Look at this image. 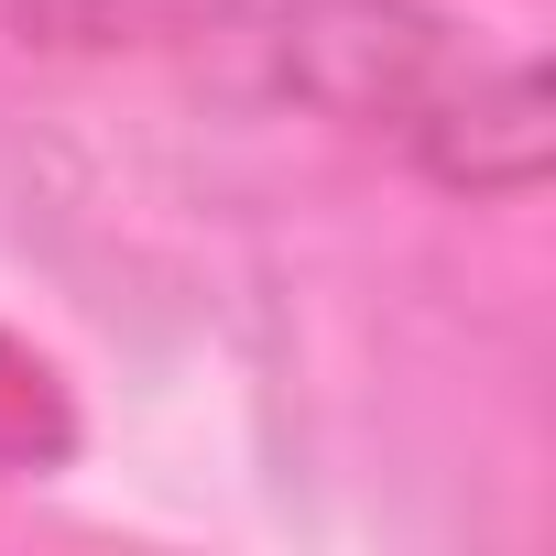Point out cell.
Segmentation results:
<instances>
[{
  "label": "cell",
  "instance_id": "6da1fadb",
  "mask_svg": "<svg viewBox=\"0 0 556 556\" xmlns=\"http://www.w3.org/2000/svg\"><path fill=\"white\" fill-rule=\"evenodd\" d=\"M480 45L426 12V0H295L273 23V77H285L306 110L350 121V131H382V142H426V121L469 88Z\"/></svg>",
  "mask_w": 556,
  "mask_h": 556
},
{
  "label": "cell",
  "instance_id": "7a4b0ae2",
  "mask_svg": "<svg viewBox=\"0 0 556 556\" xmlns=\"http://www.w3.org/2000/svg\"><path fill=\"white\" fill-rule=\"evenodd\" d=\"M426 186H447V197H534L545 186V77H534V55H480L469 66V88L426 121V142L404 153Z\"/></svg>",
  "mask_w": 556,
  "mask_h": 556
},
{
  "label": "cell",
  "instance_id": "3957f363",
  "mask_svg": "<svg viewBox=\"0 0 556 556\" xmlns=\"http://www.w3.org/2000/svg\"><path fill=\"white\" fill-rule=\"evenodd\" d=\"M0 12L45 55H142V45H197L240 23L251 0H0Z\"/></svg>",
  "mask_w": 556,
  "mask_h": 556
}]
</instances>
